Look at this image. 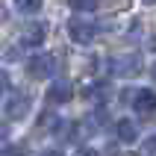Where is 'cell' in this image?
Returning a JSON list of instances; mask_svg holds the SVG:
<instances>
[{
  "instance_id": "obj_1",
  "label": "cell",
  "mask_w": 156,
  "mask_h": 156,
  "mask_svg": "<svg viewBox=\"0 0 156 156\" xmlns=\"http://www.w3.org/2000/svg\"><path fill=\"white\" fill-rule=\"evenodd\" d=\"M97 33H100V24H94V21H83V18H71V21H68V35L77 44L94 41Z\"/></svg>"
},
{
  "instance_id": "obj_2",
  "label": "cell",
  "mask_w": 156,
  "mask_h": 156,
  "mask_svg": "<svg viewBox=\"0 0 156 156\" xmlns=\"http://www.w3.org/2000/svg\"><path fill=\"white\" fill-rule=\"evenodd\" d=\"M27 112H30V97H27L24 91H9V94H6V103H3L6 121H21Z\"/></svg>"
},
{
  "instance_id": "obj_3",
  "label": "cell",
  "mask_w": 156,
  "mask_h": 156,
  "mask_svg": "<svg viewBox=\"0 0 156 156\" xmlns=\"http://www.w3.org/2000/svg\"><path fill=\"white\" fill-rule=\"evenodd\" d=\"M109 71H112L115 77H124V80L139 77V74H141V59L133 56V53H127V56H115V59L109 62Z\"/></svg>"
},
{
  "instance_id": "obj_4",
  "label": "cell",
  "mask_w": 156,
  "mask_h": 156,
  "mask_svg": "<svg viewBox=\"0 0 156 156\" xmlns=\"http://www.w3.org/2000/svg\"><path fill=\"white\" fill-rule=\"evenodd\" d=\"M27 71H30V77H35V80H47V77H53L56 62H53V56H33V59L27 62Z\"/></svg>"
},
{
  "instance_id": "obj_5",
  "label": "cell",
  "mask_w": 156,
  "mask_h": 156,
  "mask_svg": "<svg viewBox=\"0 0 156 156\" xmlns=\"http://www.w3.org/2000/svg\"><path fill=\"white\" fill-rule=\"evenodd\" d=\"M133 109H136L139 115H153V112H156V91L141 88L139 94L133 97Z\"/></svg>"
},
{
  "instance_id": "obj_6",
  "label": "cell",
  "mask_w": 156,
  "mask_h": 156,
  "mask_svg": "<svg viewBox=\"0 0 156 156\" xmlns=\"http://www.w3.org/2000/svg\"><path fill=\"white\" fill-rule=\"evenodd\" d=\"M44 38H47V27H44V24H33L30 30H24L21 44H27V47H38Z\"/></svg>"
},
{
  "instance_id": "obj_7",
  "label": "cell",
  "mask_w": 156,
  "mask_h": 156,
  "mask_svg": "<svg viewBox=\"0 0 156 156\" xmlns=\"http://www.w3.org/2000/svg\"><path fill=\"white\" fill-rule=\"evenodd\" d=\"M71 94H74V88H71L68 83H53V86L47 88V100H50V103H68Z\"/></svg>"
},
{
  "instance_id": "obj_8",
  "label": "cell",
  "mask_w": 156,
  "mask_h": 156,
  "mask_svg": "<svg viewBox=\"0 0 156 156\" xmlns=\"http://www.w3.org/2000/svg\"><path fill=\"white\" fill-rule=\"evenodd\" d=\"M115 136H118V141H124V144H133V141L139 139L133 121H118V124H115Z\"/></svg>"
},
{
  "instance_id": "obj_9",
  "label": "cell",
  "mask_w": 156,
  "mask_h": 156,
  "mask_svg": "<svg viewBox=\"0 0 156 156\" xmlns=\"http://www.w3.org/2000/svg\"><path fill=\"white\" fill-rule=\"evenodd\" d=\"M15 6L24 12V15H35L41 9V0H15Z\"/></svg>"
},
{
  "instance_id": "obj_10",
  "label": "cell",
  "mask_w": 156,
  "mask_h": 156,
  "mask_svg": "<svg viewBox=\"0 0 156 156\" xmlns=\"http://www.w3.org/2000/svg\"><path fill=\"white\" fill-rule=\"evenodd\" d=\"M71 9H77V12H94V6L100 0H68Z\"/></svg>"
},
{
  "instance_id": "obj_11",
  "label": "cell",
  "mask_w": 156,
  "mask_h": 156,
  "mask_svg": "<svg viewBox=\"0 0 156 156\" xmlns=\"http://www.w3.org/2000/svg\"><path fill=\"white\" fill-rule=\"evenodd\" d=\"M74 130H77V124H62L59 127V139H65V141L74 139Z\"/></svg>"
},
{
  "instance_id": "obj_12",
  "label": "cell",
  "mask_w": 156,
  "mask_h": 156,
  "mask_svg": "<svg viewBox=\"0 0 156 156\" xmlns=\"http://www.w3.org/2000/svg\"><path fill=\"white\" fill-rule=\"evenodd\" d=\"M141 150H144V153H156V133H153V136H147V139L141 141Z\"/></svg>"
},
{
  "instance_id": "obj_13",
  "label": "cell",
  "mask_w": 156,
  "mask_h": 156,
  "mask_svg": "<svg viewBox=\"0 0 156 156\" xmlns=\"http://www.w3.org/2000/svg\"><path fill=\"white\" fill-rule=\"evenodd\" d=\"M153 80H156V62H153Z\"/></svg>"
},
{
  "instance_id": "obj_14",
  "label": "cell",
  "mask_w": 156,
  "mask_h": 156,
  "mask_svg": "<svg viewBox=\"0 0 156 156\" xmlns=\"http://www.w3.org/2000/svg\"><path fill=\"white\" fill-rule=\"evenodd\" d=\"M144 3H156V0H144Z\"/></svg>"
}]
</instances>
